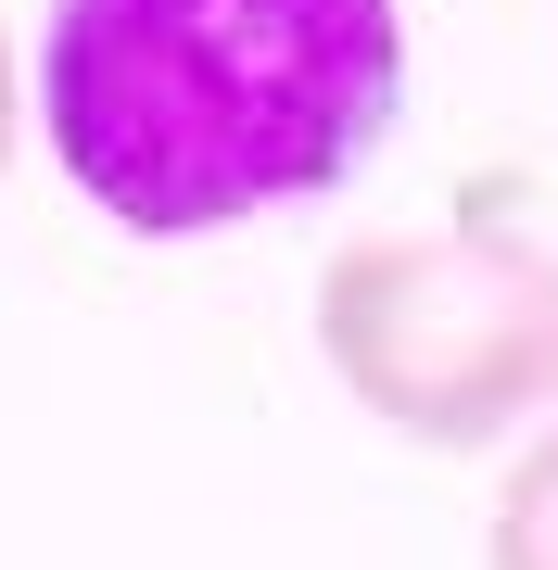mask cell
I'll list each match as a JSON object with an SVG mask.
<instances>
[{"label":"cell","instance_id":"obj_1","mask_svg":"<svg viewBox=\"0 0 558 570\" xmlns=\"http://www.w3.org/2000/svg\"><path fill=\"white\" fill-rule=\"evenodd\" d=\"M407 115L393 0H51L39 127L127 242L317 204Z\"/></svg>","mask_w":558,"mask_h":570},{"label":"cell","instance_id":"obj_2","mask_svg":"<svg viewBox=\"0 0 558 570\" xmlns=\"http://www.w3.org/2000/svg\"><path fill=\"white\" fill-rule=\"evenodd\" d=\"M317 355L381 431L482 456L558 406V254L496 204L444 228H355L317 266Z\"/></svg>","mask_w":558,"mask_h":570},{"label":"cell","instance_id":"obj_3","mask_svg":"<svg viewBox=\"0 0 558 570\" xmlns=\"http://www.w3.org/2000/svg\"><path fill=\"white\" fill-rule=\"evenodd\" d=\"M482 570H558V419L508 456L496 520H482Z\"/></svg>","mask_w":558,"mask_h":570},{"label":"cell","instance_id":"obj_4","mask_svg":"<svg viewBox=\"0 0 558 570\" xmlns=\"http://www.w3.org/2000/svg\"><path fill=\"white\" fill-rule=\"evenodd\" d=\"M13 140H26V63H13V26H0V178H13Z\"/></svg>","mask_w":558,"mask_h":570}]
</instances>
